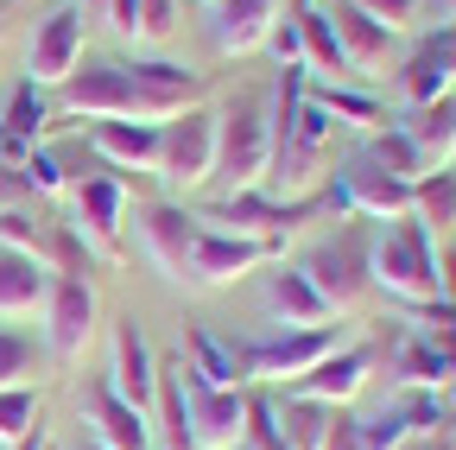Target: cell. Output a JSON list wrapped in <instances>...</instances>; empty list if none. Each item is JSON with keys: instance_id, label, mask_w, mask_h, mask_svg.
Masks as SVG:
<instances>
[{"instance_id": "4fadbf2b", "label": "cell", "mask_w": 456, "mask_h": 450, "mask_svg": "<svg viewBox=\"0 0 456 450\" xmlns=\"http://www.w3.org/2000/svg\"><path fill=\"white\" fill-rule=\"evenodd\" d=\"M83 64V13L70 7H51L45 20H38V32H32V51H26V83H64L70 70Z\"/></svg>"}, {"instance_id": "d6a6232c", "label": "cell", "mask_w": 456, "mask_h": 450, "mask_svg": "<svg viewBox=\"0 0 456 450\" xmlns=\"http://www.w3.org/2000/svg\"><path fill=\"white\" fill-rule=\"evenodd\" d=\"M38 343L32 336H20V330H0V393L7 387H26V374H38Z\"/></svg>"}, {"instance_id": "cb8c5ba5", "label": "cell", "mask_w": 456, "mask_h": 450, "mask_svg": "<svg viewBox=\"0 0 456 450\" xmlns=\"http://www.w3.org/2000/svg\"><path fill=\"white\" fill-rule=\"evenodd\" d=\"M266 311L279 317V330H317V323H330V305L317 299V286L298 266L266 273Z\"/></svg>"}, {"instance_id": "bcb514c9", "label": "cell", "mask_w": 456, "mask_h": 450, "mask_svg": "<svg viewBox=\"0 0 456 450\" xmlns=\"http://www.w3.org/2000/svg\"><path fill=\"white\" fill-rule=\"evenodd\" d=\"M431 13H437L444 26H456V0H431Z\"/></svg>"}, {"instance_id": "44dd1931", "label": "cell", "mask_w": 456, "mask_h": 450, "mask_svg": "<svg viewBox=\"0 0 456 450\" xmlns=\"http://www.w3.org/2000/svg\"><path fill=\"white\" fill-rule=\"evenodd\" d=\"M159 140L165 134L152 121H95L89 127V146L121 172H159Z\"/></svg>"}, {"instance_id": "f35d334b", "label": "cell", "mask_w": 456, "mask_h": 450, "mask_svg": "<svg viewBox=\"0 0 456 450\" xmlns=\"http://www.w3.org/2000/svg\"><path fill=\"white\" fill-rule=\"evenodd\" d=\"M317 450H362V419L349 406H330V425H323Z\"/></svg>"}, {"instance_id": "f6af8a7d", "label": "cell", "mask_w": 456, "mask_h": 450, "mask_svg": "<svg viewBox=\"0 0 456 450\" xmlns=\"http://www.w3.org/2000/svg\"><path fill=\"white\" fill-rule=\"evenodd\" d=\"M13 450H51V444H45V431H38V425H32V431H26V438H20V444H13Z\"/></svg>"}, {"instance_id": "ab89813d", "label": "cell", "mask_w": 456, "mask_h": 450, "mask_svg": "<svg viewBox=\"0 0 456 450\" xmlns=\"http://www.w3.org/2000/svg\"><path fill=\"white\" fill-rule=\"evenodd\" d=\"M349 7H362V13L380 20L387 32H399V26H412V20H419V0H349Z\"/></svg>"}, {"instance_id": "484cf974", "label": "cell", "mask_w": 456, "mask_h": 450, "mask_svg": "<svg viewBox=\"0 0 456 450\" xmlns=\"http://www.w3.org/2000/svg\"><path fill=\"white\" fill-rule=\"evenodd\" d=\"M89 425H95V444H108V450H146V438H152L127 400H114L108 380L89 387Z\"/></svg>"}, {"instance_id": "b9f144b4", "label": "cell", "mask_w": 456, "mask_h": 450, "mask_svg": "<svg viewBox=\"0 0 456 450\" xmlns=\"http://www.w3.org/2000/svg\"><path fill=\"white\" fill-rule=\"evenodd\" d=\"M108 26H114V38H140V0H108Z\"/></svg>"}, {"instance_id": "603a6c76", "label": "cell", "mask_w": 456, "mask_h": 450, "mask_svg": "<svg viewBox=\"0 0 456 450\" xmlns=\"http://www.w3.org/2000/svg\"><path fill=\"white\" fill-rule=\"evenodd\" d=\"M399 134H406L425 159V172H444V165L456 159V95H437L425 108H412L406 121H399Z\"/></svg>"}, {"instance_id": "f546056e", "label": "cell", "mask_w": 456, "mask_h": 450, "mask_svg": "<svg viewBox=\"0 0 456 450\" xmlns=\"http://www.w3.org/2000/svg\"><path fill=\"white\" fill-rule=\"evenodd\" d=\"M45 115H51V108H45V89H38V83H20L13 102H7V121H0V134H7L20 152H32V140L51 127Z\"/></svg>"}, {"instance_id": "30bf717a", "label": "cell", "mask_w": 456, "mask_h": 450, "mask_svg": "<svg viewBox=\"0 0 456 450\" xmlns=\"http://www.w3.org/2000/svg\"><path fill=\"white\" fill-rule=\"evenodd\" d=\"M336 197H342V209H349V216H374V222L412 216V184H399L393 172H380L368 152H349V159H342Z\"/></svg>"}, {"instance_id": "2e32d148", "label": "cell", "mask_w": 456, "mask_h": 450, "mask_svg": "<svg viewBox=\"0 0 456 450\" xmlns=\"http://www.w3.org/2000/svg\"><path fill=\"white\" fill-rule=\"evenodd\" d=\"M140 235H146V254L165 266V279H178V286H184L191 241H197V216L178 209V203H146V209H140Z\"/></svg>"}, {"instance_id": "8fae6325", "label": "cell", "mask_w": 456, "mask_h": 450, "mask_svg": "<svg viewBox=\"0 0 456 450\" xmlns=\"http://www.w3.org/2000/svg\"><path fill=\"white\" fill-rule=\"evenodd\" d=\"M279 248L273 241H248V235H222V229H203L197 222V241H191V273H184V286L209 292V286H228V279H241L254 266H266Z\"/></svg>"}, {"instance_id": "9c48e42d", "label": "cell", "mask_w": 456, "mask_h": 450, "mask_svg": "<svg viewBox=\"0 0 456 450\" xmlns=\"http://www.w3.org/2000/svg\"><path fill=\"white\" fill-rule=\"evenodd\" d=\"M45 330H51V356L57 362H83L89 336H95V286H89V273H57L51 279Z\"/></svg>"}, {"instance_id": "836d02e7", "label": "cell", "mask_w": 456, "mask_h": 450, "mask_svg": "<svg viewBox=\"0 0 456 450\" xmlns=\"http://www.w3.org/2000/svg\"><path fill=\"white\" fill-rule=\"evenodd\" d=\"M32 425H38V393L32 387H7V393H0V444L13 450Z\"/></svg>"}, {"instance_id": "60d3db41", "label": "cell", "mask_w": 456, "mask_h": 450, "mask_svg": "<svg viewBox=\"0 0 456 450\" xmlns=\"http://www.w3.org/2000/svg\"><path fill=\"white\" fill-rule=\"evenodd\" d=\"M171 26H178V0H140V38H171Z\"/></svg>"}, {"instance_id": "7bdbcfd3", "label": "cell", "mask_w": 456, "mask_h": 450, "mask_svg": "<svg viewBox=\"0 0 456 450\" xmlns=\"http://www.w3.org/2000/svg\"><path fill=\"white\" fill-rule=\"evenodd\" d=\"M437 286H444V299L456 305V248H450V254H437Z\"/></svg>"}, {"instance_id": "7c38bea8", "label": "cell", "mask_w": 456, "mask_h": 450, "mask_svg": "<svg viewBox=\"0 0 456 450\" xmlns=\"http://www.w3.org/2000/svg\"><path fill=\"white\" fill-rule=\"evenodd\" d=\"M70 203H77V222H70V229L89 241V254H102V260L114 266V260H121L127 184H121V178H70Z\"/></svg>"}, {"instance_id": "9a60e30c", "label": "cell", "mask_w": 456, "mask_h": 450, "mask_svg": "<svg viewBox=\"0 0 456 450\" xmlns=\"http://www.w3.org/2000/svg\"><path fill=\"white\" fill-rule=\"evenodd\" d=\"M368 374H374V349L368 343H342L336 356H323L311 374H298L292 380V400H317V406H349L355 393L368 387Z\"/></svg>"}, {"instance_id": "74e56055", "label": "cell", "mask_w": 456, "mask_h": 450, "mask_svg": "<svg viewBox=\"0 0 456 450\" xmlns=\"http://www.w3.org/2000/svg\"><path fill=\"white\" fill-rule=\"evenodd\" d=\"M406 419H399L393 406H380L374 419H362V450H406Z\"/></svg>"}, {"instance_id": "ac0fdd59", "label": "cell", "mask_w": 456, "mask_h": 450, "mask_svg": "<svg viewBox=\"0 0 456 450\" xmlns=\"http://www.w3.org/2000/svg\"><path fill=\"white\" fill-rule=\"evenodd\" d=\"M393 380H399V387H437V393H444V387L456 380V356L437 343L431 330L406 323V330L393 336Z\"/></svg>"}, {"instance_id": "c3c4849f", "label": "cell", "mask_w": 456, "mask_h": 450, "mask_svg": "<svg viewBox=\"0 0 456 450\" xmlns=\"http://www.w3.org/2000/svg\"><path fill=\"white\" fill-rule=\"evenodd\" d=\"M0 38H7V0H0Z\"/></svg>"}, {"instance_id": "d590c367", "label": "cell", "mask_w": 456, "mask_h": 450, "mask_svg": "<svg viewBox=\"0 0 456 450\" xmlns=\"http://www.w3.org/2000/svg\"><path fill=\"white\" fill-rule=\"evenodd\" d=\"M13 172H20L26 197H32V191H38V197H64V191H70V178H64V165H57L51 152H38V146H32V152H26L20 165H13Z\"/></svg>"}, {"instance_id": "8992f818", "label": "cell", "mask_w": 456, "mask_h": 450, "mask_svg": "<svg viewBox=\"0 0 456 450\" xmlns=\"http://www.w3.org/2000/svg\"><path fill=\"white\" fill-rule=\"evenodd\" d=\"M368 248H374V235H368V229H349V235H336V241H323V248H311V254H305V266H298V273L317 286V299H323L330 311H355V305L374 292Z\"/></svg>"}, {"instance_id": "ee69618b", "label": "cell", "mask_w": 456, "mask_h": 450, "mask_svg": "<svg viewBox=\"0 0 456 450\" xmlns=\"http://www.w3.org/2000/svg\"><path fill=\"white\" fill-rule=\"evenodd\" d=\"M412 450H456V431H450V425H444V431H431V438H419V444H412Z\"/></svg>"}, {"instance_id": "6da1fadb", "label": "cell", "mask_w": 456, "mask_h": 450, "mask_svg": "<svg viewBox=\"0 0 456 450\" xmlns=\"http://www.w3.org/2000/svg\"><path fill=\"white\" fill-rule=\"evenodd\" d=\"M70 115H89V121H152L165 127L171 115L203 102V77L184 70V64H89V70H70L57 83Z\"/></svg>"}, {"instance_id": "ba28073f", "label": "cell", "mask_w": 456, "mask_h": 450, "mask_svg": "<svg viewBox=\"0 0 456 450\" xmlns=\"http://www.w3.org/2000/svg\"><path fill=\"white\" fill-rule=\"evenodd\" d=\"M184 419H191V450H235L248 431V393L241 387H203L184 368Z\"/></svg>"}, {"instance_id": "f1b7e54d", "label": "cell", "mask_w": 456, "mask_h": 450, "mask_svg": "<svg viewBox=\"0 0 456 450\" xmlns=\"http://www.w3.org/2000/svg\"><path fill=\"white\" fill-rule=\"evenodd\" d=\"M152 406H159L165 444H171V450H191V419H184V362H165V368H159V393H152Z\"/></svg>"}, {"instance_id": "8d00e7d4", "label": "cell", "mask_w": 456, "mask_h": 450, "mask_svg": "<svg viewBox=\"0 0 456 450\" xmlns=\"http://www.w3.org/2000/svg\"><path fill=\"white\" fill-rule=\"evenodd\" d=\"M254 450H292L285 444V425H279V413H273V400H260V393H248V431H241Z\"/></svg>"}, {"instance_id": "3957f363", "label": "cell", "mask_w": 456, "mask_h": 450, "mask_svg": "<svg viewBox=\"0 0 456 450\" xmlns=\"http://www.w3.org/2000/svg\"><path fill=\"white\" fill-rule=\"evenodd\" d=\"M266 159H273L266 95L235 89L228 108L216 115V172L209 178H228V197H235V191H260L266 184Z\"/></svg>"}, {"instance_id": "4dcf8cb0", "label": "cell", "mask_w": 456, "mask_h": 450, "mask_svg": "<svg viewBox=\"0 0 456 450\" xmlns=\"http://www.w3.org/2000/svg\"><path fill=\"white\" fill-rule=\"evenodd\" d=\"M374 165H380V172H393L399 184H412V178H425V159H419V146L406 140V134H399V127H380L368 146H362Z\"/></svg>"}, {"instance_id": "7a4b0ae2", "label": "cell", "mask_w": 456, "mask_h": 450, "mask_svg": "<svg viewBox=\"0 0 456 450\" xmlns=\"http://www.w3.org/2000/svg\"><path fill=\"white\" fill-rule=\"evenodd\" d=\"M368 273H374V286H380L387 299H399L406 311L444 299V286H437V241H431V229H425L419 216H399L393 229L374 235Z\"/></svg>"}, {"instance_id": "5b68a950", "label": "cell", "mask_w": 456, "mask_h": 450, "mask_svg": "<svg viewBox=\"0 0 456 450\" xmlns=\"http://www.w3.org/2000/svg\"><path fill=\"white\" fill-rule=\"evenodd\" d=\"M342 349V336L330 330V323H317V330H273V336H248V343H235V362H241V374L248 380H298V374H311L323 356H336Z\"/></svg>"}, {"instance_id": "e0dca14e", "label": "cell", "mask_w": 456, "mask_h": 450, "mask_svg": "<svg viewBox=\"0 0 456 450\" xmlns=\"http://www.w3.org/2000/svg\"><path fill=\"white\" fill-rule=\"evenodd\" d=\"M279 26V0H216V51L222 58H248V51H260Z\"/></svg>"}, {"instance_id": "d6986e66", "label": "cell", "mask_w": 456, "mask_h": 450, "mask_svg": "<svg viewBox=\"0 0 456 450\" xmlns=\"http://www.w3.org/2000/svg\"><path fill=\"white\" fill-rule=\"evenodd\" d=\"M330 32H336V45H342V58H349V70H362V77H380V70H387L393 32H387L380 20H368L362 7H349V0H336V7H330Z\"/></svg>"}, {"instance_id": "4316f807", "label": "cell", "mask_w": 456, "mask_h": 450, "mask_svg": "<svg viewBox=\"0 0 456 450\" xmlns=\"http://www.w3.org/2000/svg\"><path fill=\"white\" fill-rule=\"evenodd\" d=\"M305 102H317L336 127H362V134H380V127H387V108H380L374 95L336 89V83H305Z\"/></svg>"}, {"instance_id": "1f68e13d", "label": "cell", "mask_w": 456, "mask_h": 450, "mask_svg": "<svg viewBox=\"0 0 456 450\" xmlns=\"http://www.w3.org/2000/svg\"><path fill=\"white\" fill-rule=\"evenodd\" d=\"M393 413L406 419V431H425V438L450 425V400H444L437 387H406V393L393 400Z\"/></svg>"}, {"instance_id": "681fc988", "label": "cell", "mask_w": 456, "mask_h": 450, "mask_svg": "<svg viewBox=\"0 0 456 450\" xmlns=\"http://www.w3.org/2000/svg\"><path fill=\"white\" fill-rule=\"evenodd\" d=\"M83 450H108V444H83Z\"/></svg>"}, {"instance_id": "52a82bcc", "label": "cell", "mask_w": 456, "mask_h": 450, "mask_svg": "<svg viewBox=\"0 0 456 450\" xmlns=\"http://www.w3.org/2000/svg\"><path fill=\"white\" fill-rule=\"evenodd\" d=\"M159 178L171 191H203L216 172V115L209 108H184L159 127Z\"/></svg>"}, {"instance_id": "83f0119b", "label": "cell", "mask_w": 456, "mask_h": 450, "mask_svg": "<svg viewBox=\"0 0 456 450\" xmlns=\"http://www.w3.org/2000/svg\"><path fill=\"white\" fill-rule=\"evenodd\" d=\"M412 216L425 222L431 235H450L456 229V172H450V165H444V172L412 178Z\"/></svg>"}, {"instance_id": "277c9868", "label": "cell", "mask_w": 456, "mask_h": 450, "mask_svg": "<svg viewBox=\"0 0 456 450\" xmlns=\"http://www.w3.org/2000/svg\"><path fill=\"white\" fill-rule=\"evenodd\" d=\"M311 216H330V191H311V197H273V191H235V197H222L209 203L197 222L203 229H222V235H248V241H273L285 248V235L305 229Z\"/></svg>"}, {"instance_id": "d4e9b609", "label": "cell", "mask_w": 456, "mask_h": 450, "mask_svg": "<svg viewBox=\"0 0 456 450\" xmlns=\"http://www.w3.org/2000/svg\"><path fill=\"white\" fill-rule=\"evenodd\" d=\"M184 368L203 380V387H248V374H241V362H235V343H222L216 330H203V323H184Z\"/></svg>"}, {"instance_id": "e575fe53", "label": "cell", "mask_w": 456, "mask_h": 450, "mask_svg": "<svg viewBox=\"0 0 456 450\" xmlns=\"http://www.w3.org/2000/svg\"><path fill=\"white\" fill-rule=\"evenodd\" d=\"M323 425H330V406H317V400H285V444H292V450H317Z\"/></svg>"}, {"instance_id": "ffe728a7", "label": "cell", "mask_w": 456, "mask_h": 450, "mask_svg": "<svg viewBox=\"0 0 456 450\" xmlns=\"http://www.w3.org/2000/svg\"><path fill=\"white\" fill-rule=\"evenodd\" d=\"M450 77H456V26H444L437 38H425V45L412 51L406 70H399V89H406L412 108H425V102H437V95H456Z\"/></svg>"}, {"instance_id": "5bb4252c", "label": "cell", "mask_w": 456, "mask_h": 450, "mask_svg": "<svg viewBox=\"0 0 456 450\" xmlns=\"http://www.w3.org/2000/svg\"><path fill=\"white\" fill-rule=\"evenodd\" d=\"M114 400H127L140 419L152 413V393H159V362L146 349V330L134 317H114V368H108Z\"/></svg>"}, {"instance_id": "7dc6e473", "label": "cell", "mask_w": 456, "mask_h": 450, "mask_svg": "<svg viewBox=\"0 0 456 450\" xmlns=\"http://www.w3.org/2000/svg\"><path fill=\"white\" fill-rule=\"evenodd\" d=\"M70 7H77V13L89 20V13H108V0H70Z\"/></svg>"}, {"instance_id": "7402d4cb", "label": "cell", "mask_w": 456, "mask_h": 450, "mask_svg": "<svg viewBox=\"0 0 456 450\" xmlns=\"http://www.w3.org/2000/svg\"><path fill=\"white\" fill-rule=\"evenodd\" d=\"M51 266L20 254V248H0V317H26V311H45L51 299Z\"/></svg>"}]
</instances>
